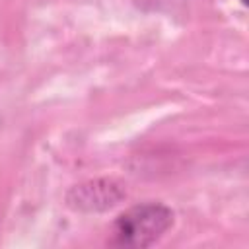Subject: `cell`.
I'll return each mask as SVG.
<instances>
[{
    "label": "cell",
    "mask_w": 249,
    "mask_h": 249,
    "mask_svg": "<svg viewBox=\"0 0 249 249\" xmlns=\"http://www.w3.org/2000/svg\"><path fill=\"white\" fill-rule=\"evenodd\" d=\"M241 4H247V0H241Z\"/></svg>",
    "instance_id": "cell-3"
},
{
    "label": "cell",
    "mask_w": 249,
    "mask_h": 249,
    "mask_svg": "<svg viewBox=\"0 0 249 249\" xmlns=\"http://www.w3.org/2000/svg\"><path fill=\"white\" fill-rule=\"evenodd\" d=\"M175 214L161 202H142L124 210L113 224L111 243L117 247H150L171 226Z\"/></svg>",
    "instance_id": "cell-1"
},
{
    "label": "cell",
    "mask_w": 249,
    "mask_h": 249,
    "mask_svg": "<svg viewBox=\"0 0 249 249\" xmlns=\"http://www.w3.org/2000/svg\"><path fill=\"white\" fill-rule=\"evenodd\" d=\"M124 187L115 179H93L72 187L66 193V204L78 212H103L124 198Z\"/></svg>",
    "instance_id": "cell-2"
}]
</instances>
